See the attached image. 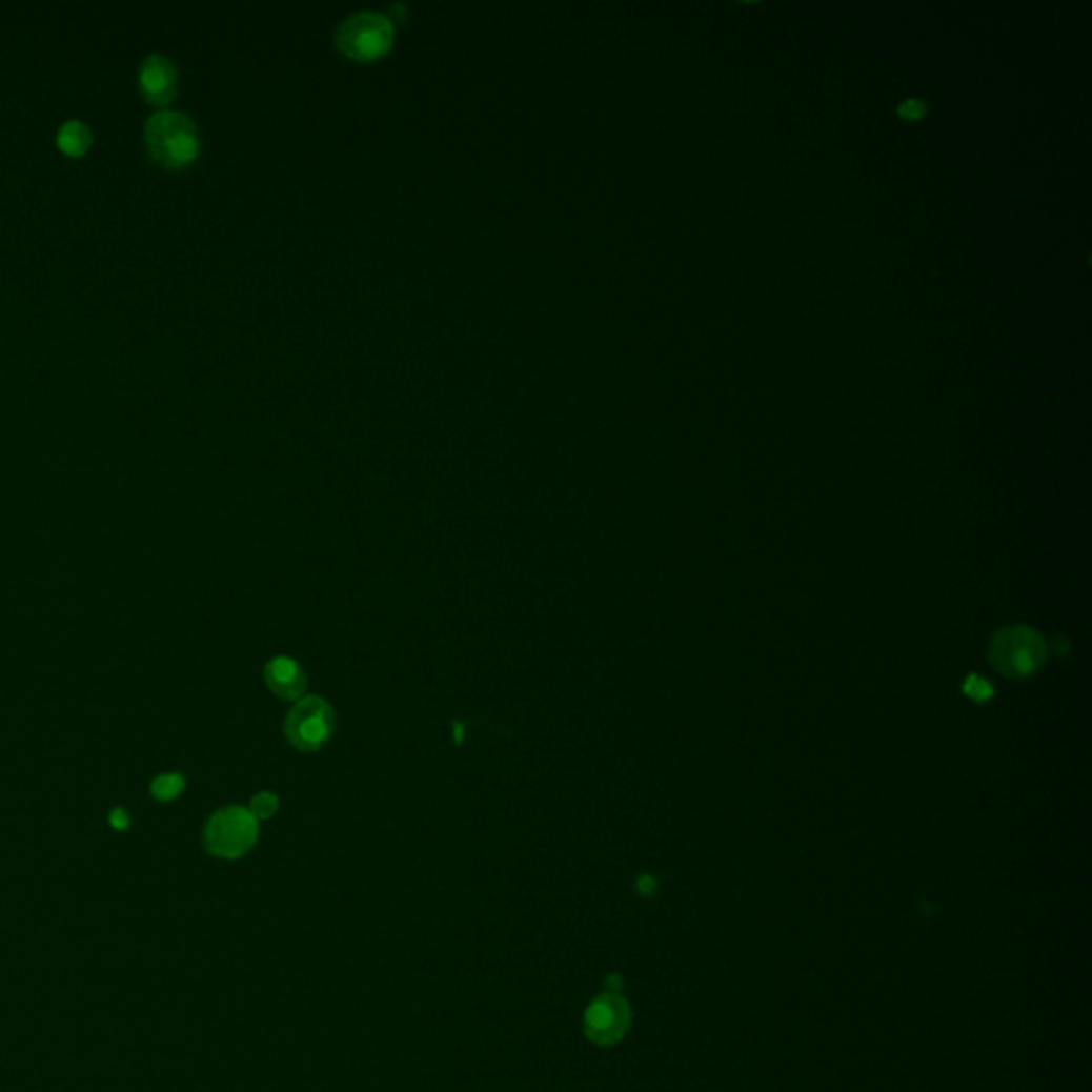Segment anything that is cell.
<instances>
[{"mask_svg": "<svg viewBox=\"0 0 1092 1092\" xmlns=\"http://www.w3.org/2000/svg\"><path fill=\"white\" fill-rule=\"evenodd\" d=\"M137 84L141 97L154 105V107H167L176 97L180 88V75L178 66L171 58L163 54H147L137 73Z\"/></svg>", "mask_w": 1092, "mask_h": 1092, "instance_id": "cell-5", "label": "cell"}, {"mask_svg": "<svg viewBox=\"0 0 1092 1092\" xmlns=\"http://www.w3.org/2000/svg\"><path fill=\"white\" fill-rule=\"evenodd\" d=\"M396 41V26L386 14L357 12L336 31V47L357 62H371L388 54Z\"/></svg>", "mask_w": 1092, "mask_h": 1092, "instance_id": "cell-2", "label": "cell"}, {"mask_svg": "<svg viewBox=\"0 0 1092 1092\" xmlns=\"http://www.w3.org/2000/svg\"><path fill=\"white\" fill-rule=\"evenodd\" d=\"M184 786H186V782L180 772H165L154 778L149 792L156 801L169 803V801H176L184 792Z\"/></svg>", "mask_w": 1092, "mask_h": 1092, "instance_id": "cell-9", "label": "cell"}, {"mask_svg": "<svg viewBox=\"0 0 1092 1092\" xmlns=\"http://www.w3.org/2000/svg\"><path fill=\"white\" fill-rule=\"evenodd\" d=\"M145 147L165 169H182L199 159L201 139L195 120L178 109H161L145 122Z\"/></svg>", "mask_w": 1092, "mask_h": 1092, "instance_id": "cell-1", "label": "cell"}, {"mask_svg": "<svg viewBox=\"0 0 1092 1092\" xmlns=\"http://www.w3.org/2000/svg\"><path fill=\"white\" fill-rule=\"evenodd\" d=\"M630 1025V1009L628 1003L614 996L604 994L600 996L587 1011L585 1027L587 1035L595 1044H614L628 1031Z\"/></svg>", "mask_w": 1092, "mask_h": 1092, "instance_id": "cell-6", "label": "cell"}, {"mask_svg": "<svg viewBox=\"0 0 1092 1092\" xmlns=\"http://www.w3.org/2000/svg\"><path fill=\"white\" fill-rule=\"evenodd\" d=\"M898 118L905 120V122H919L926 118L928 114V105L922 101V99H907L898 105L896 109Z\"/></svg>", "mask_w": 1092, "mask_h": 1092, "instance_id": "cell-11", "label": "cell"}, {"mask_svg": "<svg viewBox=\"0 0 1092 1092\" xmlns=\"http://www.w3.org/2000/svg\"><path fill=\"white\" fill-rule=\"evenodd\" d=\"M58 147L73 159H80L93 145V130L82 120H66L56 135Z\"/></svg>", "mask_w": 1092, "mask_h": 1092, "instance_id": "cell-8", "label": "cell"}, {"mask_svg": "<svg viewBox=\"0 0 1092 1092\" xmlns=\"http://www.w3.org/2000/svg\"><path fill=\"white\" fill-rule=\"evenodd\" d=\"M265 681H267L269 689L284 700H297L305 691L303 668L295 660L284 658V655L274 658L265 666Z\"/></svg>", "mask_w": 1092, "mask_h": 1092, "instance_id": "cell-7", "label": "cell"}, {"mask_svg": "<svg viewBox=\"0 0 1092 1092\" xmlns=\"http://www.w3.org/2000/svg\"><path fill=\"white\" fill-rule=\"evenodd\" d=\"M336 728V715L329 702L309 695L301 697L290 709L284 732L292 747L299 751H319L329 743Z\"/></svg>", "mask_w": 1092, "mask_h": 1092, "instance_id": "cell-3", "label": "cell"}, {"mask_svg": "<svg viewBox=\"0 0 1092 1092\" xmlns=\"http://www.w3.org/2000/svg\"><path fill=\"white\" fill-rule=\"evenodd\" d=\"M257 836V820L248 809L226 807L207 822L205 847L220 857H240L255 845Z\"/></svg>", "mask_w": 1092, "mask_h": 1092, "instance_id": "cell-4", "label": "cell"}, {"mask_svg": "<svg viewBox=\"0 0 1092 1092\" xmlns=\"http://www.w3.org/2000/svg\"><path fill=\"white\" fill-rule=\"evenodd\" d=\"M278 811V798L271 792H261L250 803V813L255 820H269Z\"/></svg>", "mask_w": 1092, "mask_h": 1092, "instance_id": "cell-10", "label": "cell"}, {"mask_svg": "<svg viewBox=\"0 0 1092 1092\" xmlns=\"http://www.w3.org/2000/svg\"><path fill=\"white\" fill-rule=\"evenodd\" d=\"M109 826H112L114 830H120V832L128 830V826H130V817H128V813H126L124 809H120V807L112 809V813H109Z\"/></svg>", "mask_w": 1092, "mask_h": 1092, "instance_id": "cell-12", "label": "cell"}]
</instances>
